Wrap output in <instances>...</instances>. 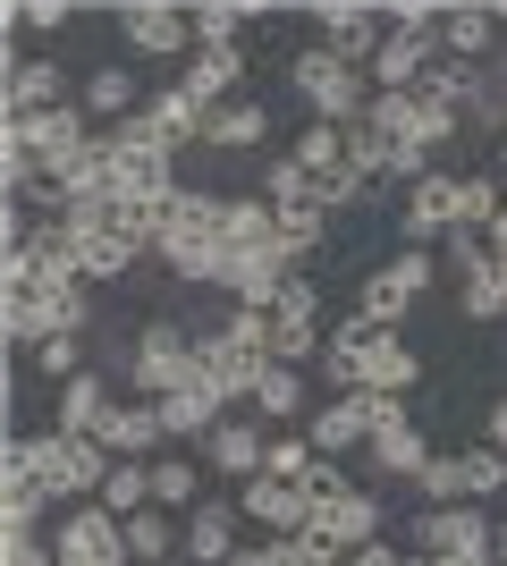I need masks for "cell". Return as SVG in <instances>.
Here are the masks:
<instances>
[{
	"mask_svg": "<svg viewBox=\"0 0 507 566\" xmlns=\"http://www.w3.org/2000/svg\"><path fill=\"white\" fill-rule=\"evenodd\" d=\"M220 220H229V203H220V195H194V187H178V203H169V229L152 237V254H161L169 271H178V280H194V287H220V254H229Z\"/></svg>",
	"mask_w": 507,
	"mask_h": 566,
	"instance_id": "obj_1",
	"label": "cell"
},
{
	"mask_svg": "<svg viewBox=\"0 0 507 566\" xmlns=\"http://www.w3.org/2000/svg\"><path fill=\"white\" fill-rule=\"evenodd\" d=\"M288 85L305 94V111L321 118V127H356L363 111H372V76L356 69V60H338V51H296L288 60Z\"/></svg>",
	"mask_w": 507,
	"mask_h": 566,
	"instance_id": "obj_2",
	"label": "cell"
},
{
	"mask_svg": "<svg viewBox=\"0 0 507 566\" xmlns=\"http://www.w3.org/2000/svg\"><path fill=\"white\" fill-rule=\"evenodd\" d=\"M110 465H119V457L102 449V440H76V431H34V473H43V491L60 499V507H85V499H102Z\"/></svg>",
	"mask_w": 507,
	"mask_h": 566,
	"instance_id": "obj_3",
	"label": "cell"
},
{
	"mask_svg": "<svg viewBox=\"0 0 507 566\" xmlns=\"http://www.w3.org/2000/svg\"><path fill=\"white\" fill-rule=\"evenodd\" d=\"M194 347H203V338H194L187 322H145V331H136V347H127V380L145 389V406H161L169 389H187V380H194Z\"/></svg>",
	"mask_w": 507,
	"mask_h": 566,
	"instance_id": "obj_4",
	"label": "cell"
},
{
	"mask_svg": "<svg viewBox=\"0 0 507 566\" xmlns=\"http://www.w3.org/2000/svg\"><path fill=\"white\" fill-rule=\"evenodd\" d=\"M85 287H25L0 305V331L18 338V347H43V338H85Z\"/></svg>",
	"mask_w": 507,
	"mask_h": 566,
	"instance_id": "obj_5",
	"label": "cell"
},
{
	"mask_svg": "<svg viewBox=\"0 0 507 566\" xmlns=\"http://www.w3.org/2000/svg\"><path fill=\"white\" fill-rule=\"evenodd\" d=\"M414 542L432 549V558H457V566H499V524H490L474 499H457V507H423Z\"/></svg>",
	"mask_w": 507,
	"mask_h": 566,
	"instance_id": "obj_6",
	"label": "cell"
},
{
	"mask_svg": "<svg viewBox=\"0 0 507 566\" xmlns=\"http://www.w3.org/2000/svg\"><path fill=\"white\" fill-rule=\"evenodd\" d=\"M51 558L60 566H136L127 558V524L110 516V507H94V499L51 524Z\"/></svg>",
	"mask_w": 507,
	"mask_h": 566,
	"instance_id": "obj_7",
	"label": "cell"
},
{
	"mask_svg": "<svg viewBox=\"0 0 507 566\" xmlns=\"http://www.w3.org/2000/svg\"><path fill=\"white\" fill-rule=\"evenodd\" d=\"M314 347H321V287L305 280V271H288V287L271 296V355H279V364H305Z\"/></svg>",
	"mask_w": 507,
	"mask_h": 566,
	"instance_id": "obj_8",
	"label": "cell"
},
{
	"mask_svg": "<svg viewBox=\"0 0 507 566\" xmlns=\"http://www.w3.org/2000/svg\"><path fill=\"white\" fill-rule=\"evenodd\" d=\"M263 364H271V355L237 347L229 331H203V347H194V380H203L220 406H254V380H263Z\"/></svg>",
	"mask_w": 507,
	"mask_h": 566,
	"instance_id": "obj_9",
	"label": "cell"
},
{
	"mask_svg": "<svg viewBox=\"0 0 507 566\" xmlns=\"http://www.w3.org/2000/svg\"><path fill=\"white\" fill-rule=\"evenodd\" d=\"M398 331H381V322H363V313H347L330 338H321V380H330L338 398H356L363 380H372V355L389 347Z\"/></svg>",
	"mask_w": 507,
	"mask_h": 566,
	"instance_id": "obj_10",
	"label": "cell"
},
{
	"mask_svg": "<svg viewBox=\"0 0 507 566\" xmlns=\"http://www.w3.org/2000/svg\"><path fill=\"white\" fill-rule=\"evenodd\" d=\"M119 34H127V51H145V60H178V51L194 60V9H178V0H127Z\"/></svg>",
	"mask_w": 507,
	"mask_h": 566,
	"instance_id": "obj_11",
	"label": "cell"
},
{
	"mask_svg": "<svg viewBox=\"0 0 507 566\" xmlns=\"http://www.w3.org/2000/svg\"><path fill=\"white\" fill-rule=\"evenodd\" d=\"M314 25H321V51L356 60V69H372L381 43H389V9H363V0H321Z\"/></svg>",
	"mask_w": 507,
	"mask_h": 566,
	"instance_id": "obj_12",
	"label": "cell"
},
{
	"mask_svg": "<svg viewBox=\"0 0 507 566\" xmlns=\"http://www.w3.org/2000/svg\"><path fill=\"white\" fill-rule=\"evenodd\" d=\"M237 516H254V533L279 542V533H305V524H314V491L288 482V473H254V482L237 491Z\"/></svg>",
	"mask_w": 507,
	"mask_h": 566,
	"instance_id": "obj_13",
	"label": "cell"
},
{
	"mask_svg": "<svg viewBox=\"0 0 507 566\" xmlns=\"http://www.w3.org/2000/svg\"><path fill=\"white\" fill-rule=\"evenodd\" d=\"M305 533H321V542L338 549V558H356V549L381 542V499L372 491H338V499H314V524Z\"/></svg>",
	"mask_w": 507,
	"mask_h": 566,
	"instance_id": "obj_14",
	"label": "cell"
},
{
	"mask_svg": "<svg viewBox=\"0 0 507 566\" xmlns=\"http://www.w3.org/2000/svg\"><path fill=\"white\" fill-rule=\"evenodd\" d=\"M203 465L254 482V473L271 465V423H263V415H220V431L203 440Z\"/></svg>",
	"mask_w": 507,
	"mask_h": 566,
	"instance_id": "obj_15",
	"label": "cell"
},
{
	"mask_svg": "<svg viewBox=\"0 0 507 566\" xmlns=\"http://www.w3.org/2000/svg\"><path fill=\"white\" fill-rule=\"evenodd\" d=\"M0 127H18V136H25V153L43 161V178H60V169H68L76 153L94 144V136H85V111H76V102H68V111H43V118H0Z\"/></svg>",
	"mask_w": 507,
	"mask_h": 566,
	"instance_id": "obj_16",
	"label": "cell"
},
{
	"mask_svg": "<svg viewBox=\"0 0 507 566\" xmlns=\"http://www.w3.org/2000/svg\"><path fill=\"white\" fill-rule=\"evenodd\" d=\"M398 229H406V245H448V237H457V178H448V169H432L423 187H406Z\"/></svg>",
	"mask_w": 507,
	"mask_h": 566,
	"instance_id": "obj_17",
	"label": "cell"
},
{
	"mask_svg": "<svg viewBox=\"0 0 507 566\" xmlns=\"http://www.w3.org/2000/svg\"><path fill=\"white\" fill-rule=\"evenodd\" d=\"M372 465H381V473H423V465H432V449H423L406 398H372Z\"/></svg>",
	"mask_w": 507,
	"mask_h": 566,
	"instance_id": "obj_18",
	"label": "cell"
},
{
	"mask_svg": "<svg viewBox=\"0 0 507 566\" xmlns=\"http://www.w3.org/2000/svg\"><path fill=\"white\" fill-rule=\"evenodd\" d=\"M68 76H60V60H9V102H0V118H43V111H68Z\"/></svg>",
	"mask_w": 507,
	"mask_h": 566,
	"instance_id": "obj_19",
	"label": "cell"
},
{
	"mask_svg": "<svg viewBox=\"0 0 507 566\" xmlns=\"http://www.w3.org/2000/svg\"><path fill=\"white\" fill-rule=\"evenodd\" d=\"M305 440H314L321 457H347V449H372V389H356V398H330L305 423Z\"/></svg>",
	"mask_w": 507,
	"mask_h": 566,
	"instance_id": "obj_20",
	"label": "cell"
},
{
	"mask_svg": "<svg viewBox=\"0 0 507 566\" xmlns=\"http://www.w3.org/2000/svg\"><path fill=\"white\" fill-rule=\"evenodd\" d=\"M237 558V499L187 507V566H229Z\"/></svg>",
	"mask_w": 507,
	"mask_h": 566,
	"instance_id": "obj_21",
	"label": "cell"
},
{
	"mask_svg": "<svg viewBox=\"0 0 507 566\" xmlns=\"http://www.w3.org/2000/svg\"><path fill=\"white\" fill-rule=\"evenodd\" d=\"M119 406H110V380L102 373H76L68 389H60V415H51V431H76V440H102V423H110Z\"/></svg>",
	"mask_w": 507,
	"mask_h": 566,
	"instance_id": "obj_22",
	"label": "cell"
},
{
	"mask_svg": "<svg viewBox=\"0 0 507 566\" xmlns=\"http://www.w3.org/2000/svg\"><path fill=\"white\" fill-rule=\"evenodd\" d=\"M220 415H229V406H220L203 380H187V389H169V398H161V431H169V440H194V449L220 431Z\"/></svg>",
	"mask_w": 507,
	"mask_h": 566,
	"instance_id": "obj_23",
	"label": "cell"
},
{
	"mask_svg": "<svg viewBox=\"0 0 507 566\" xmlns=\"http://www.w3.org/2000/svg\"><path fill=\"white\" fill-rule=\"evenodd\" d=\"M145 102L152 94H136V76H127V69H94L85 85H76V111H85V118H110V127H127Z\"/></svg>",
	"mask_w": 507,
	"mask_h": 566,
	"instance_id": "obj_24",
	"label": "cell"
},
{
	"mask_svg": "<svg viewBox=\"0 0 507 566\" xmlns=\"http://www.w3.org/2000/svg\"><path fill=\"white\" fill-rule=\"evenodd\" d=\"M169 431H161V406H119L110 423H102V449L127 457V465H152V449H161Z\"/></svg>",
	"mask_w": 507,
	"mask_h": 566,
	"instance_id": "obj_25",
	"label": "cell"
},
{
	"mask_svg": "<svg viewBox=\"0 0 507 566\" xmlns=\"http://www.w3.org/2000/svg\"><path fill=\"white\" fill-rule=\"evenodd\" d=\"M490 43H499V9H440V51L448 60H490Z\"/></svg>",
	"mask_w": 507,
	"mask_h": 566,
	"instance_id": "obj_26",
	"label": "cell"
},
{
	"mask_svg": "<svg viewBox=\"0 0 507 566\" xmlns=\"http://www.w3.org/2000/svg\"><path fill=\"white\" fill-rule=\"evenodd\" d=\"M220 237H229V254H279V212H271L263 195H237L229 220H220Z\"/></svg>",
	"mask_w": 507,
	"mask_h": 566,
	"instance_id": "obj_27",
	"label": "cell"
},
{
	"mask_svg": "<svg viewBox=\"0 0 507 566\" xmlns=\"http://www.w3.org/2000/svg\"><path fill=\"white\" fill-rule=\"evenodd\" d=\"M145 111H152V127H161L169 144H203V127H212V102H203V94H187V85H161V94H152Z\"/></svg>",
	"mask_w": 507,
	"mask_h": 566,
	"instance_id": "obj_28",
	"label": "cell"
},
{
	"mask_svg": "<svg viewBox=\"0 0 507 566\" xmlns=\"http://www.w3.org/2000/svg\"><path fill=\"white\" fill-rule=\"evenodd\" d=\"M178 85H187V94H203V102L220 111V102H237V94H245V60H237V51H194Z\"/></svg>",
	"mask_w": 507,
	"mask_h": 566,
	"instance_id": "obj_29",
	"label": "cell"
},
{
	"mask_svg": "<svg viewBox=\"0 0 507 566\" xmlns=\"http://www.w3.org/2000/svg\"><path fill=\"white\" fill-rule=\"evenodd\" d=\"M271 136V111L254 94H237V102H220L212 111V127H203V144H220V153H245V144H263Z\"/></svg>",
	"mask_w": 507,
	"mask_h": 566,
	"instance_id": "obj_30",
	"label": "cell"
},
{
	"mask_svg": "<svg viewBox=\"0 0 507 566\" xmlns=\"http://www.w3.org/2000/svg\"><path fill=\"white\" fill-rule=\"evenodd\" d=\"M263 203H271V212H321V187H314V169L296 161V153H279V161L263 169Z\"/></svg>",
	"mask_w": 507,
	"mask_h": 566,
	"instance_id": "obj_31",
	"label": "cell"
},
{
	"mask_svg": "<svg viewBox=\"0 0 507 566\" xmlns=\"http://www.w3.org/2000/svg\"><path fill=\"white\" fill-rule=\"evenodd\" d=\"M254 415H263V423H296V415H305V373L271 355L263 380H254Z\"/></svg>",
	"mask_w": 507,
	"mask_h": 566,
	"instance_id": "obj_32",
	"label": "cell"
},
{
	"mask_svg": "<svg viewBox=\"0 0 507 566\" xmlns=\"http://www.w3.org/2000/svg\"><path fill=\"white\" fill-rule=\"evenodd\" d=\"M499 212H507V187H499V178H490V169H474V178H457V229L490 237V229H499Z\"/></svg>",
	"mask_w": 507,
	"mask_h": 566,
	"instance_id": "obj_33",
	"label": "cell"
},
{
	"mask_svg": "<svg viewBox=\"0 0 507 566\" xmlns=\"http://www.w3.org/2000/svg\"><path fill=\"white\" fill-rule=\"evenodd\" d=\"M127 558H136V566H169V558H178V524H169V507L127 516Z\"/></svg>",
	"mask_w": 507,
	"mask_h": 566,
	"instance_id": "obj_34",
	"label": "cell"
},
{
	"mask_svg": "<svg viewBox=\"0 0 507 566\" xmlns=\"http://www.w3.org/2000/svg\"><path fill=\"white\" fill-rule=\"evenodd\" d=\"M457 499H507V457L499 449H457Z\"/></svg>",
	"mask_w": 507,
	"mask_h": 566,
	"instance_id": "obj_35",
	"label": "cell"
},
{
	"mask_svg": "<svg viewBox=\"0 0 507 566\" xmlns=\"http://www.w3.org/2000/svg\"><path fill=\"white\" fill-rule=\"evenodd\" d=\"M94 507H110V516H145V507H152V465H127V457H119V465H110V482H102V499H94Z\"/></svg>",
	"mask_w": 507,
	"mask_h": 566,
	"instance_id": "obj_36",
	"label": "cell"
},
{
	"mask_svg": "<svg viewBox=\"0 0 507 566\" xmlns=\"http://www.w3.org/2000/svg\"><path fill=\"white\" fill-rule=\"evenodd\" d=\"M152 507H203V473H194V457H152Z\"/></svg>",
	"mask_w": 507,
	"mask_h": 566,
	"instance_id": "obj_37",
	"label": "cell"
},
{
	"mask_svg": "<svg viewBox=\"0 0 507 566\" xmlns=\"http://www.w3.org/2000/svg\"><path fill=\"white\" fill-rule=\"evenodd\" d=\"M414 380H423V364H414V347H406V338H389V347L372 355V380H363V389H372V398H406Z\"/></svg>",
	"mask_w": 507,
	"mask_h": 566,
	"instance_id": "obj_38",
	"label": "cell"
},
{
	"mask_svg": "<svg viewBox=\"0 0 507 566\" xmlns=\"http://www.w3.org/2000/svg\"><path fill=\"white\" fill-rule=\"evenodd\" d=\"M389 161H398V144H389L381 127H372V118H356V127H347V169L381 187V178H389Z\"/></svg>",
	"mask_w": 507,
	"mask_h": 566,
	"instance_id": "obj_39",
	"label": "cell"
},
{
	"mask_svg": "<svg viewBox=\"0 0 507 566\" xmlns=\"http://www.w3.org/2000/svg\"><path fill=\"white\" fill-rule=\"evenodd\" d=\"M457 305L474 313V322H499V313H507V280H499V254H490L483 271H465V280H457Z\"/></svg>",
	"mask_w": 507,
	"mask_h": 566,
	"instance_id": "obj_40",
	"label": "cell"
},
{
	"mask_svg": "<svg viewBox=\"0 0 507 566\" xmlns=\"http://www.w3.org/2000/svg\"><path fill=\"white\" fill-rule=\"evenodd\" d=\"M245 18H254V9H237V0H212V9H194V51H237Z\"/></svg>",
	"mask_w": 507,
	"mask_h": 566,
	"instance_id": "obj_41",
	"label": "cell"
},
{
	"mask_svg": "<svg viewBox=\"0 0 507 566\" xmlns=\"http://www.w3.org/2000/svg\"><path fill=\"white\" fill-rule=\"evenodd\" d=\"M356 313H363V322H381V331H398V322L414 313V296L389 280V271H372V280H363V296H356Z\"/></svg>",
	"mask_w": 507,
	"mask_h": 566,
	"instance_id": "obj_42",
	"label": "cell"
},
{
	"mask_svg": "<svg viewBox=\"0 0 507 566\" xmlns=\"http://www.w3.org/2000/svg\"><path fill=\"white\" fill-rule=\"evenodd\" d=\"M314 465H321V449L305 440V431H271V465H263V473H288V482H305V491H314Z\"/></svg>",
	"mask_w": 507,
	"mask_h": 566,
	"instance_id": "obj_43",
	"label": "cell"
},
{
	"mask_svg": "<svg viewBox=\"0 0 507 566\" xmlns=\"http://www.w3.org/2000/svg\"><path fill=\"white\" fill-rule=\"evenodd\" d=\"M296 161L314 169V178H321V169H347V127H321V118H314V127L296 136Z\"/></svg>",
	"mask_w": 507,
	"mask_h": 566,
	"instance_id": "obj_44",
	"label": "cell"
},
{
	"mask_svg": "<svg viewBox=\"0 0 507 566\" xmlns=\"http://www.w3.org/2000/svg\"><path fill=\"white\" fill-rule=\"evenodd\" d=\"M321 220L330 212H279V262H305V254H321Z\"/></svg>",
	"mask_w": 507,
	"mask_h": 566,
	"instance_id": "obj_45",
	"label": "cell"
},
{
	"mask_svg": "<svg viewBox=\"0 0 507 566\" xmlns=\"http://www.w3.org/2000/svg\"><path fill=\"white\" fill-rule=\"evenodd\" d=\"M0 25H9V34H60V25H68V0H18Z\"/></svg>",
	"mask_w": 507,
	"mask_h": 566,
	"instance_id": "obj_46",
	"label": "cell"
},
{
	"mask_svg": "<svg viewBox=\"0 0 507 566\" xmlns=\"http://www.w3.org/2000/svg\"><path fill=\"white\" fill-rule=\"evenodd\" d=\"M414 491L432 499V507H457V457H440V449H432V465L414 473Z\"/></svg>",
	"mask_w": 507,
	"mask_h": 566,
	"instance_id": "obj_47",
	"label": "cell"
},
{
	"mask_svg": "<svg viewBox=\"0 0 507 566\" xmlns=\"http://www.w3.org/2000/svg\"><path fill=\"white\" fill-rule=\"evenodd\" d=\"M34 373L68 389V380H76V338H43V347H34Z\"/></svg>",
	"mask_w": 507,
	"mask_h": 566,
	"instance_id": "obj_48",
	"label": "cell"
},
{
	"mask_svg": "<svg viewBox=\"0 0 507 566\" xmlns=\"http://www.w3.org/2000/svg\"><path fill=\"white\" fill-rule=\"evenodd\" d=\"M9 566H60L43 533H9Z\"/></svg>",
	"mask_w": 507,
	"mask_h": 566,
	"instance_id": "obj_49",
	"label": "cell"
},
{
	"mask_svg": "<svg viewBox=\"0 0 507 566\" xmlns=\"http://www.w3.org/2000/svg\"><path fill=\"white\" fill-rule=\"evenodd\" d=\"M347 566H406V549H389V542H372V549H356Z\"/></svg>",
	"mask_w": 507,
	"mask_h": 566,
	"instance_id": "obj_50",
	"label": "cell"
},
{
	"mask_svg": "<svg viewBox=\"0 0 507 566\" xmlns=\"http://www.w3.org/2000/svg\"><path fill=\"white\" fill-rule=\"evenodd\" d=\"M483 449H499V457H507V398L490 406V423H483Z\"/></svg>",
	"mask_w": 507,
	"mask_h": 566,
	"instance_id": "obj_51",
	"label": "cell"
},
{
	"mask_svg": "<svg viewBox=\"0 0 507 566\" xmlns=\"http://www.w3.org/2000/svg\"><path fill=\"white\" fill-rule=\"evenodd\" d=\"M229 566H271V542H254V549H237Z\"/></svg>",
	"mask_w": 507,
	"mask_h": 566,
	"instance_id": "obj_52",
	"label": "cell"
},
{
	"mask_svg": "<svg viewBox=\"0 0 507 566\" xmlns=\"http://www.w3.org/2000/svg\"><path fill=\"white\" fill-rule=\"evenodd\" d=\"M490 254H507V212H499V229H490Z\"/></svg>",
	"mask_w": 507,
	"mask_h": 566,
	"instance_id": "obj_53",
	"label": "cell"
},
{
	"mask_svg": "<svg viewBox=\"0 0 507 566\" xmlns=\"http://www.w3.org/2000/svg\"><path fill=\"white\" fill-rule=\"evenodd\" d=\"M406 566H457V558H432V549H414V558Z\"/></svg>",
	"mask_w": 507,
	"mask_h": 566,
	"instance_id": "obj_54",
	"label": "cell"
},
{
	"mask_svg": "<svg viewBox=\"0 0 507 566\" xmlns=\"http://www.w3.org/2000/svg\"><path fill=\"white\" fill-rule=\"evenodd\" d=\"M499 280H507V254H499Z\"/></svg>",
	"mask_w": 507,
	"mask_h": 566,
	"instance_id": "obj_55",
	"label": "cell"
},
{
	"mask_svg": "<svg viewBox=\"0 0 507 566\" xmlns=\"http://www.w3.org/2000/svg\"><path fill=\"white\" fill-rule=\"evenodd\" d=\"M499 153H507V136H499Z\"/></svg>",
	"mask_w": 507,
	"mask_h": 566,
	"instance_id": "obj_56",
	"label": "cell"
}]
</instances>
